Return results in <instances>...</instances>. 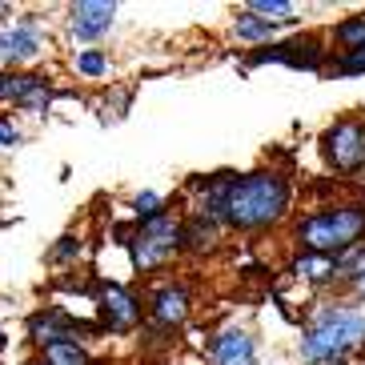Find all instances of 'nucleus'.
Masks as SVG:
<instances>
[{"mask_svg":"<svg viewBox=\"0 0 365 365\" xmlns=\"http://www.w3.org/2000/svg\"><path fill=\"white\" fill-rule=\"evenodd\" d=\"M289 209V181L281 173H245L233 177L225 197V221L237 229H265L277 225Z\"/></svg>","mask_w":365,"mask_h":365,"instance_id":"1","label":"nucleus"},{"mask_svg":"<svg viewBox=\"0 0 365 365\" xmlns=\"http://www.w3.org/2000/svg\"><path fill=\"white\" fill-rule=\"evenodd\" d=\"M361 345H365V313L349 309V305H325L301 337V357L313 365H325V361H341L345 354H354Z\"/></svg>","mask_w":365,"mask_h":365,"instance_id":"2","label":"nucleus"},{"mask_svg":"<svg viewBox=\"0 0 365 365\" xmlns=\"http://www.w3.org/2000/svg\"><path fill=\"white\" fill-rule=\"evenodd\" d=\"M365 237V209L361 205H337V209H325V213H313L297 225V241L309 253H322V257H345L361 245Z\"/></svg>","mask_w":365,"mask_h":365,"instance_id":"3","label":"nucleus"},{"mask_svg":"<svg viewBox=\"0 0 365 365\" xmlns=\"http://www.w3.org/2000/svg\"><path fill=\"white\" fill-rule=\"evenodd\" d=\"M129 249H133V265H137L140 273L161 269L165 261L181 249V225H177L169 213L153 217V221H140V229L129 241Z\"/></svg>","mask_w":365,"mask_h":365,"instance_id":"4","label":"nucleus"},{"mask_svg":"<svg viewBox=\"0 0 365 365\" xmlns=\"http://www.w3.org/2000/svg\"><path fill=\"white\" fill-rule=\"evenodd\" d=\"M322 153L337 173L365 169V120H337L333 129H325Z\"/></svg>","mask_w":365,"mask_h":365,"instance_id":"5","label":"nucleus"},{"mask_svg":"<svg viewBox=\"0 0 365 365\" xmlns=\"http://www.w3.org/2000/svg\"><path fill=\"white\" fill-rule=\"evenodd\" d=\"M97 309H101V322L113 333H125L140 322V301L133 297L129 289H120V285H105V289H101Z\"/></svg>","mask_w":365,"mask_h":365,"instance_id":"6","label":"nucleus"},{"mask_svg":"<svg viewBox=\"0 0 365 365\" xmlns=\"http://www.w3.org/2000/svg\"><path fill=\"white\" fill-rule=\"evenodd\" d=\"M113 21H117V9L101 4V0H81L68 12V29H73L76 41H101L113 29Z\"/></svg>","mask_w":365,"mask_h":365,"instance_id":"7","label":"nucleus"},{"mask_svg":"<svg viewBox=\"0 0 365 365\" xmlns=\"http://www.w3.org/2000/svg\"><path fill=\"white\" fill-rule=\"evenodd\" d=\"M213 365H257V341L245 329H221L209 345Z\"/></svg>","mask_w":365,"mask_h":365,"instance_id":"8","label":"nucleus"},{"mask_svg":"<svg viewBox=\"0 0 365 365\" xmlns=\"http://www.w3.org/2000/svg\"><path fill=\"white\" fill-rule=\"evenodd\" d=\"M0 101H12V105L41 113L48 105V85H44V76H33V73H4L0 76Z\"/></svg>","mask_w":365,"mask_h":365,"instance_id":"9","label":"nucleus"},{"mask_svg":"<svg viewBox=\"0 0 365 365\" xmlns=\"http://www.w3.org/2000/svg\"><path fill=\"white\" fill-rule=\"evenodd\" d=\"M41 48H44V33L36 29V21H24V24H16V29H4V33H0V61L21 65V61L41 56Z\"/></svg>","mask_w":365,"mask_h":365,"instance_id":"10","label":"nucleus"},{"mask_svg":"<svg viewBox=\"0 0 365 365\" xmlns=\"http://www.w3.org/2000/svg\"><path fill=\"white\" fill-rule=\"evenodd\" d=\"M76 333H81V325H73V317L61 313V309H44V313H36L33 322H29V337L41 341L44 349L68 341V337H76Z\"/></svg>","mask_w":365,"mask_h":365,"instance_id":"11","label":"nucleus"},{"mask_svg":"<svg viewBox=\"0 0 365 365\" xmlns=\"http://www.w3.org/2000/svg\"><path fill=\"white\" fill-rule=\"evenodd\" d=\"M185 317H189V293H185L181 285L157 289V297H153V322L173 329V325H181Z\"/></svg>","mask_w":365,"mask_h":365,"instance_id":"12","label":"nucleus"},{"mask_svg":"<svg viewBox=\"0 0 365 365\" xmlns=\"http://www.w3.org/2000/svg\"><path fill=\"white\" fill-rule=\"evenodd\" d=\"M253 61H285V65H293V68H317L322 65V48L313 41H289V44H277V48L257 53Z\"/></svg>","mask_w":365,"mask_h":365,"instance_id":"13","label":"nucleus"},{"mask_svg":"<svg viewBox=\"0 0 365 365\" xmlns=\"http://www.w3.org/2000/svg\"><path fill=\"white\" fill-rule=\"evenodd\" d=\"M297 277L305 281H329V277H341V269H337V257H322V253H305L297 257Z\"/></svg>","mask_w":365,"mask_h":365,"instance_id":"14","label":"nucleus"},{"mask_svg":"<svg viewBox=\"0 0 365 365\" xmlns=\"http://www.w3.org/2000/svg\"><path fill=\"white\" fill-rule=\"evenodd\" d=\"M181 241H185L189 249H197V253H201V249H213L217 225H213V221H205V217H193V221L181 229Z\"/></svg>","mask_w":365,"mask_h":365,"instance_id":"15","label":"nucleus"},{"mask_svg":"<svg viewBox=\"0 0 365 365\" xmlns=\"http://www.w3.org/2000/svg\"><path fill=\"white\" fill-rule=\"evenodd\" d=\"M44 361H48V365H93V361H88V354L76 341L48 345V349H44Z\"/></svg>","mask_w":365,"mask_h":365,"instance_id":"16","label":"nucleus"},{"mask_svg":"<svg viewBox=\"0 0 365 365\" xmlns=\"http://www.w3.org/2000/svg\"><path fill=\"white\" fill-rule=\"evenodd\" d=\"M249 12L261 16V21H269V24H281V21H289V16H293V4H289V0H253Z\"/></svg>","mask_w":365,"mask_h":365,"instance_id":"17","label":"nucleus"},{"mask_svg":"<svg viewBox=\"0 0 365 365\" xmlns=\"http://www.w3.org/2000/svg\"><path fill=\"white\" fill-rule=\"evenodd\" d=\"M233 33L241 36V41H269V36H273V24L261 21V16H237Z\"/></svg>","mask_w":365,"mask_h":365,"instance_id":"18","label":"nucleus"},{"mask_svg":"<svg viewBox=\"0 0 365 365\" xmlns=\"http://www.w3.org/2000/svg\"><path fill=\"white\" fill-rule=\"evenodd\" d=\"M337 41L345 44V53H349V48H365V16L345 21L341 29H337Z\"/></svg>","mask_w":365,"mask_h":365,"instance_id":"19","label":"nucleus"},{"mask_svg":"<svg viewBox=\"0 0 365 365\" xmlns=\"http://www.w3.org/2000/svg\"><path fill=\"white\" fill-rule=\"evenodd\" d=\"M133 213H137L140 221H153V217H161V197H157V193L133 197Z\"/></svg>","mask_w":365,"mask_h":365,"instance_id":"20","label":"nucleus"},{"mask_svg":"<svg viewBox=\"0 0 365 365\" xmlns=\"http://www.w3.org/2000/svg\"><path fill=\"white\" fill-rule=\"evenodd\" d=\"M76 68H81L85 76H101L108 68V61L101 53H81V56H76Z\"/></svg>","mask_w":365,"mask_h":365,"instance_id":"21","label":"nucleus"},{"mask_svg":"<svg viewBox=\"0 0 365 365\" xmlns=\"http://www.w3.org/2000/svg\"><path fill=\"white\" fill-rule=\"evenodd\" d=\"M337 73H365V48H349L337 61Z\"/></svg>","mask_w":365,"mask_h":365,"instance_id":"22","label":"nucleus"},{"mask_svg":"<svg viewBox=\"0 0 365 365\" xmlns=\"http://www.w3.org/2000/svg\"><path fill=\"white\" fill-rule=\"evenodd\" d=\"M73 253H81V241H76V237H61V245H56L53 257H56V261H68Z\"/></svg>","mask_w":365,"mask_h":365,"instance_id":"23","label":"nucleus"},{"mask_svg":"<svg viewBox=\"0 0 365 365\" xmlns=\"http://www.w3.org/2000/svg\"><path fill=\"white\" fill-rule=\"evenodd\" d=\"M16 140H21V129H16V125H12V120H0V145H16Z\"/></svg>","mask_w":365,"mask_h":365,"instance_id":"24","label":"nucleus"},{"mask_svg":"<svg viewBox=\"0 0 365 365\" xmlns=\"http://www.w3.org/2000/svg\"><path fill=\"white\" fill-rule=\"evenodd\" d=\"M354 289H357V293H361V297H365V273H361V277H354Z\"/></svg>","mask_w":365,"mask_h":365,"instance_id":"25","label":"nucleus"},{"mask_svg":"<svg viewBox=\"0 0 365 365\" xmlns=\"http://www.w3.org/2000/svg\"><path fill=\"white\" fill-rule=\"evenodd\" d=\"M29 365H48V361H29Z\"/></svg>","mask_w":365,"mask_h":365,"instance_id":"26","label":"nucleus"},{"mask_svg":"<svg viewBox=\"0 0 365 365\" xmlns=\"http://www.w3.org/2000/svg\"><path fill=\"white\" fill-rule=\"evenodd\" d=\"M325 365H345V361H325Z\"/></svg>","mask_w":365,"mask_h":365,"instance_id":"27","label":"nucleus"},{"mask_svg":"<svg viewBox=\"0 0 365 365\" xmlns=\"http://www.w3.org/2000/svg\"><path fill=\"white\" fill-rule=\"evenodd\" d=\"M0 349H4V333H0Z\"/></svg>","mask_w":365,"mask_h":365,"instance_id":"28","label":"nucleus"}]
</instances>
